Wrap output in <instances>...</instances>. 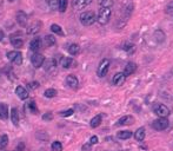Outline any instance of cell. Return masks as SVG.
Returning <instances> with one entry per match:
<instances>
[{"label":"cell","instance_id":"cell-1","mask_svg":"<svg viewBox=\"0 0 173 151\" xmlns=\"http://www.w3.org/2000/svg\"><path fill=\"white\" fill-rule=\"evenodd\" d=\"M97 19H98V17L95 16V13L92 11L83 12L80 14V22L84 26H91V25H93L97 22Z\"/></svg>","mask_w":173,"mask_h":151},{"label":"cell","instance_id":"cell-2","mask_svg":"<svg viewBox=\"0 0 173 151\" xmlns=\"http://www.w3.org/2000/svg\"><path fill=\"white\" fill-rule=\"evenodd\" d=\"M111 14H112L111 8H108V7H101L99 10V13H98L97 22H99L100 25H106L108 22V20H110Z\"/></svg>","mask_w":173,"mask_h":151},{"label":"cell","instance_id":"cell-3","mask_svg":"<svg viewBox=\"0 0 173 151\" xmlns=\"http://www.w3.org/2000/svg\"><path fill=\"white\" fill-rule=\"evenodd\" d=\"M153 111L157 116H159V118H166L170 114V109L161 103H156L153 105Z\"/></svg>","mask_w":173,"mask_h":151},{"label":"cell","instance_id":"cell-4","mask_svg":"<svg viewBox=\"0 0 173 151\" xmlns=\"http://www.w3.org/2000/svg\"><path fill=\"white\" fill-rule=\"evenodd\" d=\"M7 58L11 63L14 65H21L22 64V54L19 51H10L7 52Z\"/></svg>","mask_w":173,"mask_h":151},{"label":"cell","instance_id":"cell-5","mask_svg":"<svg viewBox=\"0 0 173 151\" xmlns=\"http://www.w3.org/2000/svg\"><path fill=\"white\" fill-rule=\"evenodd\" d=\"M108 69H110V60L103 59L100 61L98 69H97V75L99 77H105L106 73L108 72Z\"/></svg>","mask_w":173,"mask_h":151},{"label":"cell","instance_id":"cell-6","mask_svg":"<svg viewBox=\"0 0 173 151\" xmlns=\"http://www.w3.org/2000/svg\"><path fill=\"white\" fill-rule=\"evenodd\" d=\"M152 128L157 131H163L168 128V119L167 118H158L152 123Z\"/></svg>","mask_w":173,"mask_h":151},{"label":"cell","instance_id":"cell-7","mask_svg":"<svg viewBox=\"0 0 173 151\" xmlns=\"http://www.w3.org/2000/svg\"><path fill=\"white\" fill-rule=\"evenodd\" d=\"M31 63L36 69H39V67H41L42 65H44V63H45V57H44L42 54L36 52V53L32 54Z\"/></svg>","mask_w":173,"mask_h":151},{"label":"cell","instance_id":"cell-8","mask_svg":"<svg viewBox=\"0 0 173 151\" xmlns=\"http://www.w3.org/2000/svg\"><path fill=\"white\" fill-rule=\"evenodd\" d=\"M91 2L92 0H72V6L74 10L80 11V10H84L85 7H87Z\"/></svg>","mask_w":173,"mask_h":151},{"label":"cell","instance_id":"cell-9","mask_svg":"<svg viewBox=\"0 0 173 151\" xmlns=\"http://www.w3.org/2000/svg\"><path fill=\"white\" fill-rule=\"evenodd\" d=\"M17 18V22L20 25L21 27H25L27 25V22H28V17L24 11H18L16 14Z\"/></svg>","mask_w":173,"mask_h":151},{"label":"cell","instance_id":"cell-10","mask_svg":"<svg viewBox=\"0 0 173 151\" xmlns=\"http://www.w3.org/2000/svg\"><path fill=\"white\" fill-rule=\"evenodd\" d=\"M125 77L126 76L124 75V72H118V73H115V75L113 76V78H112V84H113V85H117V86L123 85L124 81H125Z\"/></svg>","mask_w":173,"mask_h":151},{"label":"cell","instance_id":"cell-11","mask_svg":"<svg viewBox=\"0 0 173 151\" xmlns=\"http://www.w3.org/2000/svg\"><path fill=\"white\" fill-rule=\"evenodd\" d=\"M66 84H67L68 87H71V89H73L75 90L79 85V81H78V78L73 75H70L66 77Z\"/></svg>","mask_w":173,"mask_h":151},{"label":"cell","instance_id":"cell-12","mask_svg":"<svg viewBox=\"0 0 173 151\" xmlns=\"http://www.w3.org/2000/svg\"><path fill=\"white\" fill-rule=\"evenodd\" d=\"M73 65H75V61H74L71 57H63L60 59V66L64 67V69H70L72 67Z\"/></svg>","mask_w":173,"mask_h":151},{"label":"cell","instance_id":"cell-13","mask_svg":"<svg viewBox=\"0 0 173 151\" xmlns=\"http://www.w3.org/2000/svg\"><path fill=\"white\" fill-rule=\"evenodd\" d=\"M55 66H57V61H55L54 58H48L44 63V69H45V71H47V72L53 71L55 69Z\"/></svg>","mask_w":173,"mask_h":151},{"label":"cell","instance_id":"cell-14","mask_svg":"<svg viewBox=\"0 0 173 151\" xmlns=\"http://www.w3.org/2000/svg\"><path fill=\"white\" fill-rule=\"evenodd\" d=\"M41 47V39L40 38H34V39H32L31 43H30V49L36 53L38 52L39 50Z\"/></svg>","mask_w":173,"mask_h":151},{"label":"cell","instance_id":"cell-15","mask_svg":"<svg viewBox=\"0 0 173 151\" xmlns=\"http://www.w3.org/2000/svg\"><path fill=\"white\" fill-rule=\"evenodd\" d=\"M8 117V106L5 103H0V119L6 120Z\"/></svg>","mask_w":173,"mask_h":151},{"label":"cell","instance_id":"cell-16","mask_svg":"<svg viewBox=\"0 0 173 151\" xmlns=\"http://www.w3.org/2000/svg\"><path fill=\"white\" fill-rule=\"evenodd\" d=\"M16 93L18 95V97L20 98L21 100H25L28 98V92L26 91V89L22 86H18L16 89Z\"/></svg>","mask_w":173,"mask_h":151},{"label":"cell","instance_id":"cell-17","mask_svg":"<svg viewBox=\"0 0 173 151\" xmlns=\"http://www.w3.org/2000/svg\"><path fill=\"white\" fill-rule=\"evenodd\" d=\"M136 69H137V65L134 64V63L130 61V63H127V65H126L125 69H124V75L125 76H131L132 73H134Z\"/></svg>","mask_w":173,"mask_h":151},{"label":"cell","instance_id":"cell-18","mask_svg":"<svg viewBox=\"0 0 173 151\" xmlns=\"http://www.w3.org/2000/svg\"><path fill=\"white\" fill-rule=\"evenodd\" d=\"M10 40H11L12 46H13V47H17V49H20V47H22V45H24V41H22V39H21V38L11 36Z\"/></svg>","mask_w":173,"mask_h":151},{"label":"cell","instance_id":"cell-19","mask_svg":"<svg viewBox=\"0 0 173 151\" xmlns=\"http://www.w3.org/2000/svg\"><path fill=\"white\" fill-rule=\"evenodd\" d=\"M55 43H57V40H55L54 36L48 34V36H45V37H44V44H45L46 47H51L53 45H55Z\"/></svg>","mask_w":173,"mask_h":151},{"label":"cell","instance_id":"cell-20","mask_svg":"<svg viewBox=\"0 0 173 151\" xmlns=\"http://www.w3.org/2000/svg\"><path fill=\"white\" fill-rule=\"evenodd\" d=\"M67 51L71 56H77L80 52V46L78 44H70L67 47Z\"/></svg>","mask_w":173,"mask_h":151},{"label":"cell","instance_id":"cell-21","mask_svg":"<svg viewBox=\"0 0 173 151\" xmlns=\"http://www.w3.org/2000/svg\"><path fill=\"white\" fill-rule=\"evenodd\" d=\"M134 122V118L132 116H124L118 120V125H131Z\"/></svg>","mask_w":173,"mask_h":151},{"label":"cell","instance_id":"cell-22","mask_svg":"<svg viewBox=\"0 0 173 151\" xmlns=\"http://www.w3.org/2000/svg\"><path fill=\"white\" fill-rule=\"evenodd\" d=\"M40 27H41V24H40L39 22H33L31 26H30V28H28V31H27V32L30 33V34H34V33H38L39 31H40Z\"/></svg>","mask_w":173,"mask_h":151},{"label":"cell","instance_id":"cell-23","mask_svg":"<svg viewBox=\"0 0 173 151\" xmlns=\"http://www.w3.org/2000/svg\"><path fill=\"white\" fill-rule=\"evenodd\" d=\"M145 129L144 128H139V129L137 130L136 132H134V138H136L137 140H139V142H142V140H144V138H145Z\"/></svg>","mask_w":173,"mask_h":151},{"label":"cell","instance_id":"cell-24","mask_svg":"<svg viewBox=\"0 0 173 151\" xmlns=\"http://www.w3.org/2000/svg\"><path fill=\"white\" fill-rule=\"evenodd\" d=\"M11 119H12L13 124L18 125V123H19V113H18V110L16 108H13L11 110Z\"/></svg>","mask_w":173,"mask_h":151},{"label":"cell","instance_id":"cell-25","mask_svg":"<svg viewBox=\"0 0 173 151\" xmlns=\"http://www.w3.org/2000/svg\"><path fill=\"white\" fill-rule=\"evenodd\" d=\"M132 137V132L128 131V130H125V131H119L118 132V138L119 139H128Z\"/></svg>","mask_w":173,"mask_h":151},{"label":"cell","instance_id":"cell-26","mask_svg":"<svg viewBox=\"0 0 173 151\" xmlns=\"http://www.w3.org/2000/svg\"><path fill=\"white\" fill-rule=\"evenodd\" d=\"M100 123H101V116L98 114V116H95L93 118L91 119V122H89V125H91V128H97V126H99Z\"/></svg>","mask_w":173,"mask_h":151},{"label":"cell","instance_id":"cell-27","mask_svg":"<svg viewBox=\"0 0 173 151\" xmlns=\"http://www.w3.org/2000/svg\"><path fill=\"white\" fill-rule=\"evenodd\" d=\"M51 31H52L54 34H58V36H64V31L63 28L57 25V24H52L51 25Z\"/></svg>","mask_w":173,"mask_h":151},{"label":"cell","instance_id":"cell-28","mask_svg":"<svg viewBox=\"0 0 173 151\" xmlns=\"http://www.w3.org/2000/svg\"><path fill=\"white\" fill-rule=\"evenodd\" d=\"M8 144V136L7 135H2L0 136V150L5 149L6 146Z\"/></svg>","mask_w":173,"mask_h":151},{"label":"cell","instance_id":"cell-29","mask_svg":"<svg viewBox=\"0 0 173 151\" xmlns=\"http://www.w3.org/2000/svg\"><path fill=\"white\" fill-rule=\"evenodd\" d=\"M52 151H63V144L59 142V140H55L52 143Z\"/></svg>","mask_w":173,"mask_h":151},{"label":"cell","instance_id":"cell-30","mask_svg":"<svg viewBox=\"0 0 173 151\" xmlns=\"http://www.w3.org/2000/svg\"><path fill=\"white\" fill-rule=\"evenodd\" d=\"M99 4L101 7H108V8H111L114 2H113V0H100Z\"/></svg>","mask_w":173,"mask_h":151},{"label":"cell","instance_id":"cell-31","mask_svg":"<svg viewBox=\"0 0 173 151\" xmlns=\"http://www.w3.org/2000/svg\"><path fill=\"white\" fill-rule=\"evenodd\" d=\"M44 95H45V97L47 98H53L57 96V90H54V89H47Z\"/></svg>","mask_w":173,"mask_h":151},{"label":"cell","instance_id":"cell-32","mask_svg":"<svg viewBox=\"0 0 173 151\" xmlns=\"http://www.w3.org/2000/svg\"><path fill=\"white\" fill-rule=\"evenodd\" d=\"M28 109H30V111H31L32 113H34V114H37V113L39 112V110H38V108H37V104H36V102H33V100L30 102Z\"/></svg>","mask_w":173,"mask_h":151},{"label":"cell","instance_id":"cell-33","mask_svg":"<svg viewBox=\"0 0 173 151\" xmlns=\"http://www.w3.org/2000/svg\"><path fill=\"white\" fill-rule=\"evenodd\" d=\"M59 2V11L65 12L67 8V0H58Z\"/></svg>","mask_w":173,"mask_h":151},{"label":"cell","instance_id":"cell-34","mask_svg":"<svg viewBox=\"0 0 173 151\" xmlns=\"http://www.w3.org/2000/svg\"><path fill=\"white\" fill-rule=\"evenodd\" d=\"M46 2L50 6V8L51 10H55V8H59V2H58V0H46Z\"/></svg>","mask_w":173,"mask_h":151},{"label":"cell","instance_id":"cell-35","mask_svg":"<svg viewBox=\"0 0 173 151\" xmlns=\"http://www.w3.org/2000/svg\"><path fill=\"white\" fill-rule=\"evenodd\" d=\"M124 50H125L127 53L131 54L136 51V47H134V45H132V44H125V45H124Z\"/></svg>","mask_w":173,"mask_h":151},{"label":"cell","instance_id":"cell-36","mask_svg":"<svg viewBox=\"0 0 173 151\" xmlns=\"http://www.w3.org/2000/svg\"><path fill=\"white\" fill-rule=\"evenodd\" d=\"M73 109H70V110H66V111H63V112H60V116L61 117H68V116H71V114H73Z\"/></svg>","mask_w":173,"mask_h":151},{"label":"cell","instance_id":"cell-37","mask_svg":"<svg viewBox=\"0 0 173 151\" xmlns=\"http://www.w3.org/2000/svg\"><path fill=\"white\" fill-rule=\"evenodd\" d=\"M166 11H167V13L170 14V16L173 17V1H171V2L167 5V7H166Z\"/></svg>","mask_w":173,"mask_h":151},{"label":"cell","instance_id":"cell-38","mask_svg":"<svg viewBox=\"0 0 173 151\" xmlns=\"http://www.w3.org/2000/svg\"><path fill=\"white\" fill-rule=\"evenodd\" d=\"M28 87L32 89V90H36V89L39 87V83H38V81H31V83L28 84Z\"/></svg>","mask_w":173,"mask_h":151},{"label":"cell","instance_id":"cell-39","mask_svg":"<svg viewBox=\"0 0 173 151\" xmlns=\"http://www.w3.org/2000/svg\"><path fill=\"white\" fill-rule=\"evenodd\" d=\"M91 149H92V144H91V143L84 144V145H83V148H81V150H83V151H91Z\"/></svg>","mask_w":173,"mask_h":151},{"label":"cell","instance_id":"cell-40","mask_svg":"<svg viewBox=\"0 0 173 151\" xmlns=\"http://www.w3.org/2000/svg\"><path fill=\"white\" fill-rule=\"evenodd\" d=\"M98 137H97V136H92V137H91V139H89V143H91V144H92V145H93V144H97V143H98Z\"/></svg>","mask_w":173,"mask_h":151},{"label":"cell","instance_id":"cell-41","mask_svg":"<svg viewBox=\"0 0 173 151\" xmlns=\"http://www.w3.org/2000/svg\"><path fill=\"white\" fill-rule=\"evenodd\" d=\"M42 119H44V120H50V119H52V113H46V114H44V116H42Z\"/></svg>","mask_w":173,"mask_h":151},{"label":"cell","instance_id":"cell-42","mask_svg":"<svg viewBox=\"0 0 173 151\" xmlns=\"http://www.w3.org/2000/svg\"><path fill=\"white\" fill-rule=\"evenodd\" d=\"M4 38H5V34H4V32H2V31H0V41H1Z\"/></svg>","mask_w":173,"mask_h":151},{"label":"cell","instance_id":"cell-43","mask_svg":"<svg viewBox=\"0 0 173 151\" xmlns=\"http://www.w3.org/2000/svg\"><path fill=\"white\" fill-rule=\"evenodd\" d=\"M1 4H2V1H1V0H0V6H1Z\"/></svg>","mask_w":173,"mask_h":151},{"label":"cell","instance_id":"cell-44","mask_svg":"<svg viewBox=\"0 0 173 151\" xmlns=\"http://www.w3.org/2000/svg\"><path fill=\"white\" fill-rule=\"evenodd\" d=\"M10 1H14V0H10Z\"/></svg>","mask_w":173,"mask_h":151}]
</instances>
